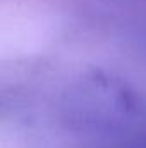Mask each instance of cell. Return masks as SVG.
Here are the masks:
<instances>
[{
	"label": "cell",
	"mask_w": 146,
	"mask_h": 148,
	"mask_svg": "<svg viewBox=\"0 0 146 148\" xmlns=\"http://www.w3.org/2000/svg\"><path fill=\"white\" fill-rule=\"evenodd\" d=\"M138 110L132 93L105 74L84 77L67 93L64 117L83 131H115Z\"/></svg>",
	"instance_id": "cell-1"
}]
</instances>
